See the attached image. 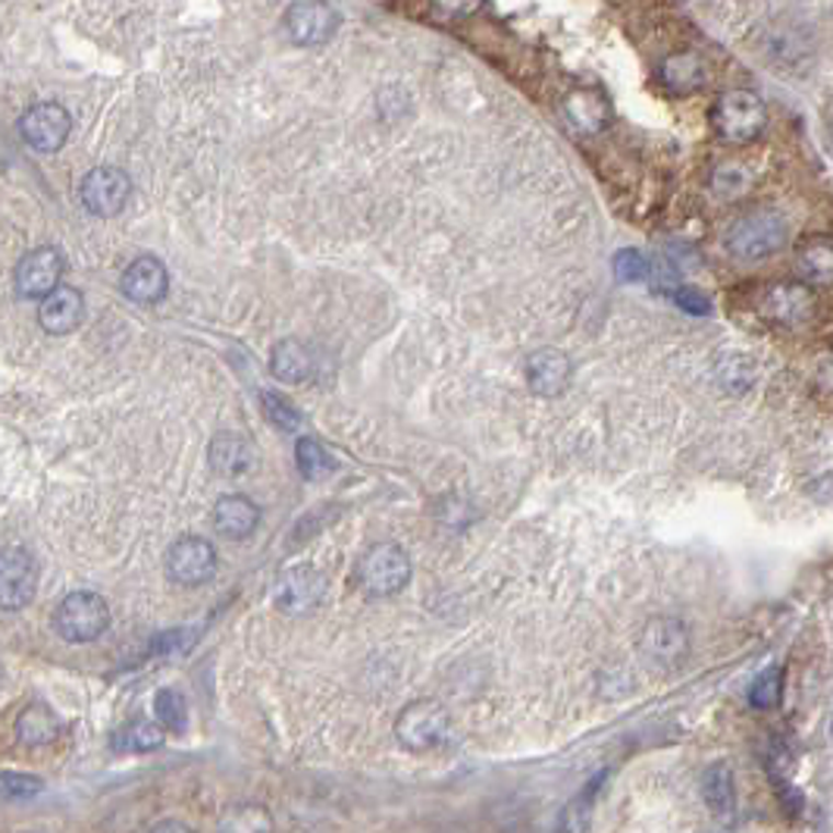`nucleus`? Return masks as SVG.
Returning <instances> with one entry per match:
<instances>
[{"label":"nucleus","mask_w":833,"mask_h":833,"mask_svg":"<svg viewBox=\"0 0 833 833\" xmlns=\"http://www.w3.org/2000/svg\"><path fill=\"white\" fill-rule=\"evenodd\" d=\"M787 217L780 210L755 207V210H745V214H740V217L730 222V229L723 236V244L740 261H762V258L777 254L787 244Z\"/></svg>","instance_id":"obj_1"},{"label":"nucleus","mask_w":833,"mask_h":833,"mask_svg":"<svg viewBox=\"0 0 833 833\" xmlns=\"http://www.w3.org/2000/svg\"><path fill=\"white\" fill-rule=\"evenodd\" d=\"M767 113L765 101L749 91V88H733L723 91L711 107V126L730 145H749L765 132Z\"/></svg>","instance_id":"obj_2"},{"label":"nucleus","mask_w":833,"mask_h":833,"mask_svg":"<svg viewBox=\"0 0 833 833\" xmlns=\"http://www.w3.org/2000/svg\"><path fill=\"white\" fill-rule=\"evenodd\" d=\"M452 733V718L445 711V705L436 699H416L401 708L398 721H395V740L408 752H436L448 743Z\"/></svg>","instance_id":"obj_3"},{"label":"nucleus","mask_w":833,"mask_h":833,"mask_svg":"<svg viewBox=\"0 0 833 833\" xmlns=\"http://www.w3.org/2000/svg\"><path fill=\"white\" fill-rule=\"evenodd\" d=\"M110 605L98 592L76 590L66 595L54 612V630L66 642H94L98 636L107 634Z\"/></svg>","instance_id":"obj_4"},{"label":"nucleus","mask_w":833,"mask_h":833,"mask_svg":"<svg viewBox=\"0 0 833 833\" xmlns=\"http://www.w3.org/2000/svg\"><path fill=\"white\" fill-rule=\"evenodd\" d=\"M361 586L373 598H389L408 586L411 580V558L408 551L395 543H376L364 551L361 564H357Z\"/></svg>","instance_id":"obj_5"},{"label":"nucleus","mask_w":833,"mask_h":833,"mask_svg":"<svg viewBox=\"0 0 833 833\" xmlns=\"http://www.w3.org/2000/svg\"><path fill=\"white\" fill-rule=\"evenodd\" d=\"M285 32L298 47H323L339 32V10L327 0H295L285 10Z\"/></svg>","instance_id":"obj_6"},{"label":"nucleus","mask_w":833,"mask_h":833,"mask_svg":"<svg viewBox=\"0 0 833 833\" xmlns=\"http://www.w3.org/2000/svg\"><path fill=\"white\" fill-rule=\"evenodd\" d=\"M639 652L655 671H677L689 655V634L677 617H652L639 634Z\"/></svg>","instance_id":"obj_7"},{"label":"nucleus","mask_w":833,"mask_h":833,"mask_svg":"<svg viewBox=\"0 0 833 833\" xmlns=\"http://www.w3.org/2000/svg\"><path fill=\"white\" fill-rule=\"evenodd\" d=\"M79 197L91 217H116L132 197V179L119 167H94L79 185Z\"/></svg>","instance_id":"obj_8"},{"label":"nucleus","mask_w":833,"mask_h":833,"mask_svg":"<svg viewBox=\"0 0 833 833\" xmlns=\"http://www.w3.org/2000/svg\"><path fill=\"white\" fill-rule=\"evenodd\" d=\"M38 592V564L25 548H0V612H20Z\"/></svg>","instance_id":"obj_9"},{"label":"nucleus","mask_w":833,"mask_h":833,"mask_svg":"<svg viewBox=\"0 0 833 833\" xmlns=\"http://www.w3.org/2000/svg\"><path fill=\"white\" fill-rule=\"evenodd\" d=\"M69 132H72L69 110L60 107V104H50V101L28 107L20 119V135L25 138V145L38 153L60 151L66 138H69Z\"/></svg>","instance_id":"obj_10"},{"label":"nucleus","mask_w":833,"mask_h":833,"mask_svg":"<svg viewBox=\"0 0 833 833\" xmlns=\"http://www.w3.org/2000/svg\"><path fill=\"white\" fill-rule=\"evenodd\" d=\"M167 573L179 586H201L217 573V548L201 536H182L167 551Z\"/></svg>","instance_id":"obj_11"},{"label":"nucleus","mask_w":833,"mask_h":833,"mask_svg":"<svg viewBox=\"0 0 833 833\" xmlns=\"http://www.w3.org/2000/svg\"><path fill=\"white\" fill-rule=\"evenodd\" d=\"M323 592H327V580L320 570L288 568L285 573H279V580L273 586V602L283 614L298 617V614L313 612L323 602Z\"/></svg>","instance_id":"obj_12"},{"label":"nucleus","mask_w":833,"mask_h":833,"mask_svg":"<svg viewBox=\"0 0 833 833\" xmlns=\"http://www.w3.org/2000/svg\"><path fill=\"white\" fill-rule=\"evenodd\" d=\"M66 273V261L60 248L42 244L35 251H28L16 263V292L22 298H44L50 288H57Z\"/></svg>","instance_id":"obj_13"},{"label":"nucleus","mask_w":833,"mask_h":833,"mask_svg":"<svg viewBox=\"0 0 833 833\" xmlns=\"http://www.w3.org/2000/svg\"><path fill=\"white\" fill-rule=\"evenodd\" d=\"M82 317H85V298L72 285L50 288L38 307V323L47 335H69L72 329H79Z\"/></svg>","instance_id":"obj_14"},{"label":"nucleus","mask_w":833,"mask_h":833,"mask_svg":"<svg viewBox=\"0 0 833 833\" xmlns=\"http://www.w3.org/2000/svg\"><path fill=\"white\" fill-rule=\"evenodd\" d=\"M570 376H573V364L564 351L539 349L526 361V386L539 398H555L564 392L570 386Z\"/></svg>","instance_id":"obj_15"},{"label":"nucleus","mask_w":833,"mask_h":833,"mask_svg":"<svg viewBox=\"0 0 833 833\" xmlns=\"http://www.w3.org/2000/svg\"><path fill=\"white\" fill-rule=\"evenodd\" d=\"M123 295L135 305H157L167 298L170 288V273L157 258H138L126 266L123 279H119Z\"/></svg>","instance_id":"obj_16"},{"label":"nucleus","mask_w":833,"mask_h":833,"mask_svg":"<svg viewBox=\"0 0 833 833\" xmlns=\"http://www.w3.org/2000/svg\"><path fill=\"white\" fill-rule=\"evenodd\" d=\"M564 116L577 132L595 135L612 123V101L598 88H577L564 98Z\"/></svg>","instance_id":"obj_17"},{"label":"nucleus","mask_w":833,"mask_h":833,"mask_svg":"<svg viewBox=\"0 0 833 833\" xmlns=\"http://www.w3.org/2000/svg\"><path fill=\"white\" fill-rule=\"evenodd\" d=\"M207 458H210V467L217 470L219 477H244V473H251L254 467H258V452H254V445L248 442L239 433H219L214 442H210V452H207Z\"/></svg>","instance_id":"obj_18"},{"label":"nucleus","mask_w":833,"mask_h":833,"mask_svg":"<svg viewBox=\"0 0 833 833\" xmlns=\"http://www.w3.org/2000/svg\"><path fill=\"white\" fill-rule=\"evenodd\" d=\"M811 307H814V298H811L806 285L777 283L765 292V310L762 313L777 320V323H784V327H796V323L809 320Z\"/></svg>","instance_id":"obj_19"},{"label":"nucleus","mask_w":833,"mask_h":833,"mask_svg":"<svg viewBox=\"0 0 833 833\" xmlns=\"http://www.w3.org/2000/svg\"><path fill=\"white\" fill-rule=\"evenodd\" d=\"M261 524V511L248 495H222L214 504V526L226 539H248Z\"/></svg>","instance_id":"obj_20"},{"label":"nucleus","mask_w":833,"mask_h":833,"mask_svg":"<svg viewBox=\"0 0 833 833\" xmlns=\"http://www.w3.org/2000/svg\"><path fill=\"white\" fill-rule=\"evenodd\" d=\"M60 718L47 701H32L25 705L16 718V733L25 745H47L60 737Z\"/></svg>","instance_id":"obj_21"},{"label":"nucleus","mask_w":833,"mask_h":833,"mask_svg":"<svg viewBox=\"0 0 833 833\" xmlns=\"http://www.w3.org/2000/svg\"><path fill=\"white\" fill-rule=\"evenodd\" d=\"M705 60L693 50H683V54H674L661 64V82L667 91L674 94H689V91H699L705 85Z\"/></svg>","instance_id":"obj_22"},{"label":"nucleus","mask_w":833,"mask_h":833,"mask_svg":"<svg viewBox=\"0 0 833 833\" xmlns=\"http://www.w3.org/2000/svg\"><path fill=\"white\" fill-rule=\"evenodd\" d=\"M270 370L279 383H305L307 376L313 373V357L298 339H285L270 354Z\"/></svg>","instance_id":"obj_23"},{"label":"nucleus","mask_w":833,"mask_h":833,"mask_svg":"<svg viewBox=\"0 0 833 833\" xmlns=\"http://www.w3.org/2000/svg\"><path fill=\"white\" fill-rule=\"evenodd\" d=\"M163 727L153 721H145V718H138V721H129L126 727H119L116 733H113V740L110 745L116 749V752H153V749H160L163 745Z\"/></svg>","instance_id":"obj_24"},{"label":"nucleus","mask_w":833,"mask_h":833,"mask_svg":"<svg viewBox=\"0 0 833 833\" xmlns=\"http://www.w3.org/2000/svg\"><path fill=\"white\" fill-rule=\"evenodd\" d=\"M799 270L811 283L828 285L833 276V244L831 239H811L799 251Z\"/></svg>","instance_id":"obj_25"},{"label":"nucleus","mask_w":833,"mask_h":833,"mask_svg":"<svg viewBox=\"0 0 833 833\" xmlns=\"http://www.w3.org/2000/svg\"><path fill=\"white\" fill-rule=\"evenodd\" d=\"M705 802L718 814H730L733 811V802H737V789H733V774L727 765H715L708 774H705Z\"/></svg>","instance_id":"obj_26"},{"label":"nucleus","mask_w":833,"mask_h":833,"mask_svg":"<svg viewBox=\"0 0 833 833\" xmlns=\"http://www.w3.org/2000/svg\"><path fill=\"white\" fill-rule=\"evenodd\" d=\"M295 460H298V470H301L305 480H323V477H329L335 470V460L329 458L327 452H323V445L310 436L298 438Z\"/></svg>","instance_id":"obj_27"},{"label":"nucleus","mask_w":833,"mask_h":833,"mask_svg":"<svg viewBox=\"0 0 833 833\" xmlns=\"http://www.w3.org/2000/svg\"><path fill=\"white\" fill-rule=\"evenodd\" d=\"M153 711H157V723L170 733H182L185 723H189V705H185V696L175 693V689H160L157 699H153Z\"/></svg>","instance_id":"obj_28"},{"label":"nucleus","mask_w":833,"mask_h":833,"mask_svg":"<svg viewBox=\"0 0 833 833\" xmlns=\"http://www.w3.org/2000/svg\"><path fill=\"white\" fill-rule=\"evenodd\" d=\"M780 696H784V667H767L749 686L752 708H774V705H780Z\"/></svg>","instance_id":"obj_29"},{"label":"nucleus","mask_w":833,"mask_h":833,"mask_svg":"<svg viewBox=\"0 0 833 833\" xmlns=\"http://www.w3.org/2000/svg\"><path fill=\"white\" fill-rule=\"evenodd\" d=\"M222 831H236V833H258V831H273V818H270V811L261 809V806H239V809H232L226 818H222V824H219Z\"/></svg>","instance_id":"obj_30"},{"label":"nucleus","mask_w":833,"mask_h":833,"mask_svg":"<svg viewBox=\"0 0 833 833\" xmlns=\"http://www.w3.org/2000/svg\"><path fill=\"white\" fill-rule=\"evenodd\" d=\"M261 401H263V411H266L270 423H273L276 430H295V426L301 423V414L295 411V404H292L285 395L263 392Z\"/></svg>","instance_id":"obj_31"},{"label":"nucleus","mask_w":833,"mask_h":833,"mask_svg":"<svg viewBox=\"0 0 833 833\" xmlns=\"http://www.w3.org/2000/svg\"><path fill=\"white\" fill-rule=\"evenodd\" d=\"M614 276H617L620 283H642V279H649V261H646V254H639L634 248L617 251V254H614Z\"/></svg>","instance_id":"obj_32"},{"label":"nucleus","mask_w":833,"mask_h":833,"mask_svg":"<svg viewBox=\"0 0 833 833\" xmlns=\"http://www.w3.org/2000/svg\"><path fill=\"white\" fill-rule=\"evenodd\" d=\"M42 780L38 777H25V774H0V796H10V799H28L35 792H42Z\"/></svg>","instance_id":"obj_33"},{"label":"nucleus","mask_w":833,"mask_h":833,"mask_svg":"<svg viewBox=\"0 0 833 833\" xmlns=\"http://www.w3.org/2000/svg\"><path fill=\"white\" fill-rule=\"evenodd\" d=\"M482 3H486V0H433V7H436L438 13H445V16H452V20H464V16L480 13Z\"/></svg>","instance_id":"obj_34"},{"label":"nucleus","mask_w":833,"mask_h":833,"mask_svg":"<svg viewBox=\"0 0 833 833\" xmlns=\"http://www.w3.org/2000/svg\"><path fill=\"white\" fill-rule=\"evenodd\" d=\"M674 305H680L683 310H689V313H699V317L711 313L708 298L699 295V292H693V288H680V292H674Z\"/></svg>","instance_id":"obj_35"}]
</instances>
